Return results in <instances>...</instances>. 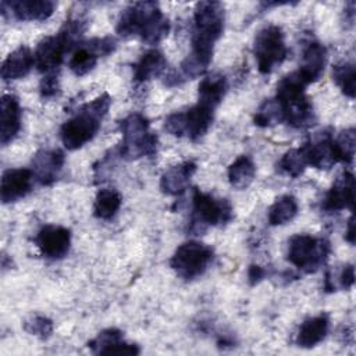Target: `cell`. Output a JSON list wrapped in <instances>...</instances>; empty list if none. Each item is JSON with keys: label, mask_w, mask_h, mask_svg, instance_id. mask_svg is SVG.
<instances>
[{"label": "cell", "mask_w": 356, "mask_h": 356, "mask_svg": "<svg viewBox=\"0 0 356 356\" xmlns=\"http://www.w3.org/2000/svg\"><path fill=\"white\" fill-rule=\"evenodd\" d=\"M196 172V164L193 161H184L165 170L160 178V189L165 195L178 196L182 195L193 174Z\"/></svg>", "instance_id": "ac0fdd59"}, {"label": "cell", "mask_w": 356, "mask_h": 356, "mask_svg": "<svg viewBox=\"0 0 356 356\" xmlns=\"http://www.w3.org/2000/svg\"><path fill=\"white\" fill-rule=\"evenodd\" d=\"M110 104L111 97L107 93L83 104L72 118L61 125L60 138L63 145L68 150H75L90 142L99 132Z\"/></svg>", "instance_id": "7a4b0ae2"}, {"label": "cell", "mask_w": 356, "mask_h": 356, "mask_svg": "<svg viewBox=\"0 0 356 356\" xmlns=\"http://www.w3.org/2000/svg\"><path fill=\"white\" fill-rule=\"evenodd\" d=\"M356 146V132L353 128L342 131L337 138H332V147L337 156V160L345 164L352 163L355 156Z\"/></svg>", "instance_id": "f546056e"}, {"label": "cell", "mask_w": 356, "mask_h": 356, "mask_svg": "<svg viewBox=\"0 0 356 356\" xmlns=\"http://www.w3.org/2000/svg\"><path fill=\"white\" fill-rule=\"evenodd\" d=\"M33 172L29 168H10L1 175L0 196L3 203H13L32 191Z\"/></svg>", "instance_id": "7c38bea8"}, {"label": "cell", "mask_w": 356, "mask_h": 356, "mask_svg": "<svg viewBox=\"0 0 356 356\" xmlns=\"http://www.w3.org/2000/svg\"><path fill=\"white\" fill-rule=\"evenodd\" d=\"M299 206L292 195H284L268 209V222L271 225H284L295 218Z\"/></svg>", "instance_id": "4316f807"}, {"label": "cell", "mask_w": 356, "mask_h": 356, "mask_svg": "<svg viewBox=\"0 0 356 356\" xmlns=\"http://www.w3.org/2000/svg\"><path fill=\"white\" fill-rule=\"evenodd\" d=\"M330 250L331 248L327 239L307 234H298L288 242L286 259L299 270L305 273H314L325 263Z\"/></svg>", "instance_id": "52a82bcc"}, {"label": "cell", "mask_w": 356, "mask_h": 356, "mask_svg": "<svg viewBox=\"0 0 356 356\" xmlns=\"http://www.w3.org/2000/svg\"><path fill=\"white\" fill-rule=\"evenodd\" d=\"M299 149L302 150L307 165L314 168L330 170L335 163H338L332 147V136L327 132L305 142Z\"/></svg>", "instance_id": "4fadbf2b"}, {"label": "cell", "mask_w": 356, "mask_h": 356, "mask_svg": "<svg viewBox=\"0 0 356 356\" xmlns=\"http://www.w3.org/2000/svg\"><path fill=\"white\" fill-rule=\"evenodd\" d=\"M323 209L325 211H341L343 209H355V178L349 171L342 172L327 192Z\"/></svg>", "instance_id": "5bb4252c"}, {"label": "cell", "mask_w": 356, "mask_h": 356, "mask_svg": "<svg viewBox=\"0 0 356 356\" xmlns=\"http://www.w3.org/2000/svg\"><path fill=\"white\" fill-rule=\"evenodd\" d=\"M24 328L28 334L35 335L40 339H46L53 332V321L44 316H33L28 321H25Z\"/></svg>", "instance_id": "d6a6232c"}, {"label": "cell", "mask_w": 356, "mask_h": 356, "mask_svg": "<svg viewBox=\"0 0 356 356\" xmlns=\"http://www.w3.org/2000/svg\"><path fill=\"white\" fill-rule=\"evenodd\" d=\"M264 277H266V270H264V268H261L260 266H257V264H252V266L249 267L248 278H249V282H250L252 285H254V284L260 282Z\"/></svg>", "instance_id": "8d00e7d4"}, {"label": "cell", "mask_w": 356, "mask_h": 356, "mask_svg": "<svg viewBox=\"0 0 356 356\" xmlns=\"http://www.w3.org/2000/svg\"><path fill=\"white\" fill-rule=\"evenodd\" d=\"M35 65V57L26 46L15 49L7 56L1 64V78L4 81H13L24 78Z\"/></svg>", "instance_id": "ffe728a7"}, {"label": "cell", "mask_w": 356, "mask_h": 356, "mask_svg": "<svg viewBox=\"0 0 356 356\" xmlns=\"http://www.w3.org/2000/svg\"><path fill=\"white\" fill-rule=\"evenodd\" d=\"M278 167L286 175L298 178L300 174H303L307 163L300 149H291L281 157V160L278 161Z\"/></svg>", "instance_id": "1f68e13d"}, {"label": "cell", "mask_w": 356, "mask_h": 356, "mask_svg": "<svg viewBox=\"0 0 356 356\" xmlns=\"http://www.w3.org/2000/svg\"><path fill=\"white\" fill-rule=\"evenodd\" d=\"M325 58H327V50L321 43L318 42L307 43L306 49L303 50V63L296 71L306 85L320 79V76L324 72Z\"/></svg>", "instance_id": "d6986e66"}, {"label": "cell", "mask_w": 356, "mask_h": 356, "mask_svg": "<svg viewBox=\"0 0 356 356\" xmlns=\"http://www.w3.org/2000/svg\"><path fill=\"white\" fill-rule=\"evenodd\" d=\"M35 242L44 257L58 260L67 256L70 250L71 234L60 225H44L39 229Z\"/></svg>", "instance_id": "30bf717a"}, {"label": "cell", "mask_w": 356, "mask_h": 356, "mask_svg": "<svg viewBox=\"0 0 356 356\" xmlns=\"http://www.w3.org/2000/svg\"><path fill=\"white\" fill-rule=\"evenodd\" d=\"M227 92V79L221 74L204 76L199 83V102L203 106L216 108Z\"/></svg>", "instance_id": "cb8c5ba5"}, {"label": "cell", "mask_w": 356, "mask_h": 356, "mask_svg": "<svg viewBox=\"0 0 356 356\" xmlns=\"http://www.w3.org/2000/svg\"><path fill=\"white\" fill-rule=\"evenodd\" d=\"M56 4L50 0H3L1 13H10L18 21H44L54 13Z\"/></svg>", "instance_id": "8fae6325"}, {"label": "cell", "mask_w": 356, "mask_h": 356, "mask_svg": "<svg viewBox=\"0 0 356 356\" xmlns=\"http://www.w3.org/2000/svg\"><path fill=\"white\" fill-rule=\"evenodd\" d=\"M122 142L120 156L135 160L143 156H153L157 152V136L149 131V121L140 113H132L120 121Z\"/></svg>", "instance_id": "5b68a950"}, {"label": "cell", "mask_w": 356, "mask_h": 356, "mask_svg": "<svg viewBox=\"0 0 356 356\" xmlns=\"http://www.w3.org/2000/svg\"><path fill=\"white\" fill-rule=\"evenodd\" d=\"M121 203L122 197L115 189H100L93 202V214L100 220H110L117 214Z\"/></svg>", "instance_id": "484cf974"}, {"label": "cell", "mask_w": 356, "mask_h": 356, "mask_svg": "<svg viewBox=\"0 0 356 356\" xmlns=\"http://www.w3.org/2000/svg\"><path fill=\"white\" fill-rule=\"evenodd\" d=\"M164 129L174 135V136H184L185 135V115L181 111L170 114L164 121Z\"/></svg>", "instance_id": "e575fe53"}, {"label": "cell", "mask_w": 356, "mask_h": 356, "mask_svg": "<svg viewBox=\"0 0 356 356\" xmlns=\"http://www.w3.org/2000/svg\"><path fill=\"white\" fill-rule=\"evenodd\" d=\"M338 277H339L338 281H339L341 288H343V289L352 288L355 284V267L352 264H346Z\"/></svg>", "instance_id": "d590c367"}, {"label": "cell", "mask_w": 356, "mask_h": 356, "mask_svg": "<svg viewBox=\"0 0 356 356\" xmlns=\"http://www.w3.org/2000/svg\"><path fill=\"white\" fill-rule=\"evenodd\" d=\"M185 115V135L192 139H200L210 128L214 117V110L200 103L195 104L184 113Z\"/></svg>", "instance_id": "44dd1931"}, {"label": "cell", "mask_w": 356, "mask_h": 356, "mask_svg": "<svg viewBox=\"0 0 356 356\" xmlns=\"http://www.w3.org/2000/svg\"><path fill=\"white\" fill-rule=\"evenodd\" d=\"M97 58H99V56L86 43H82L72 53L68 65H70V70L76 76H82L95 68Z\"/></svg>", "instance_id": "83f0119b"}, {"label": "cell", "mask_w": 356, "mask_h": 356, "mask_svg": "<svg viewBox=\"0 0 356 356\" xmlns=\"http://www.w3.org/2000/svg\"><path fill=\"white\" fill-rule=\"evenodd\" d=\"M330 320L327 314H318L305 320L299 328L296 343L300 348H313L320 343L328 332Z\"/></svg>", "instance_id": "7402d4cb"}, {"label": "cell", "mask_w": 356, "mask_h": 356, "mask_svg": "<svg viewBox=\"0 0 356 356\" xmlns=\"http://www.w3.org/2000/svg\"><path fill=\"white\" fill-rule=\"evenodd\" d=\"M256 174V167L249 156H239L228 167V181L235 189H246Z\"/></svg>", "instance_id": "d4e9b609"}, {"label": "cell", "mask_w": 356, "mask_h": 356, "mask_svg": "<svg viewBox=\"0 0 356 356\" xmlns=\"http://www.w3.org/2000/svg\"><path fill=\"white\" fill-rule=\"evenodd\" d=\"M332 79L345 96H348L350 99L355 97L356 71H355V65L352 63L345 61V63L335 64L332 67Z\"/></svg>", "instance_id": "f1b7e54d"}, {"label": "cell", "mask_w": 356, "mask_h": 356, "mask_svg": "<svg viewBox=\"0 0 356 356\" xmlns=\"http://www.w3.org/2000/svg\"><path fill=\"white\" fill-rule=\"evenodd\" d=\"M257 70L267 75L274 71L288 56L282 29L278 25H268L259 31L253 44Z\"/></svg>", "instance_id": "9c48e42d"}, {"label": "cell", "mask_w": 356, "mask_h": 356, "mask_svg": "<svg viewBox=\"0 0 356 356\" xmlns=\"http://www.w3.org/2000/svg\"><path fill=\"white\" fill-rule=\"evenodd\" d=\"M88 348L99 355H138L139 348L124 341L122 332L117 328H107L88 342Z\"/></svg>", "instance_id": "9a60e30c"}, {"label": "cell", "mask_w": 356, "mask_h": 356, "mask_svg": "<svg viewBox=\"0 0 356 356\" xmlns=\"http://www.w3.org/2000/svg\"><path fill=\"white\" fill-rule=\"evenodd\" d=\"M21 106L15 96L4 95L0 100V142L10 143L21 129Z\"/></svg>", "instance_id": "2e32d148"}, {"label": "cell", "mask_w": 356, "mask_h": 356, "mask_svg": "<svg viewBox=\"0 0 356 356\" xmlns=\"http://www.w3.org/2000/svg\"><path fill=\"white\" fill-rule=\"evenodd\" d=\"M193 211L189 222V232L192 235H202L210 225H222L232 220L234 209L225 199H216L214 196L193 191Z\"/></svg>", "instance_id": "8992f818"}, {"label": "cell", "mask_w": 356, "mask_h": 356, "mask_svg": "<svg viewBox=\"0 0 356 356\" xmlns=\"http://www.w3.org/2000/svg\"><path fill=\"white\" fill-rule=\"evenodd\" d=\"M64 165V154L60 150H40L32 160L33 177L42 185L53 184Z\"/></svg>", "instance_id": "e0dca14e"}, {"label": "cell", "mask_w": 356, "mask_h": 356, "mask_svg": "<svg viewBox=\"0 0 356 356\" xmlns=\"http://www.w3.org/2000/svg\"><path fill=\"white\" fill-rule=\"evenodd\" d=\"M167 68V60L161 51L152 49L142 54L138 63L134 65V79L136 82H145L154 76H160Z\"/></svg>", "instance_id": "603a6c76"}, {"label": "cell", "mask_w": 356, "mask_h": 356, "mask_svg": "<svg viewBox=\"0 0 356 356\" xmlns=\"http://www.w3.org/2000/svg\"><path fill=\"white\" fill-rule=\"evenodd\" d=\"M224 31V7L218 1H199L193 13L192 54L211 63L214 43Z\"/></svg>", "instance_id": "3957f363"}, {"label": "cell", "mask_w": 356, "mask_h": 356, "mask_svg": "<svg viewBox=\"0 0 356 356\" xmlns=\"http://www.w3.org/2000/svg\"><path fill=\"white\" fill-rule=\"evenodd\" d=\"M39 92L43 99H51L60 93V85L56 72H49L42 78Z\"/></svg>", "instance_id": "836d02e7"}, {"label": "cell", "mask_w": 356, "mask_h": 356, "mask_svg": "<svg viewBox=\"0 0 356 356\" xmlns=\"http://www.w3.org/2000/svg\"><path fill=\"white\" fill-rule=\"evenodd\" d=\"M345 239L353 245L355 243V217L352 216L348 221V228H346V234H345Z\"/></svg>", "instance_id": "74e56055"}, {"label": "cell", "mask_w": 356, "mask_h": 356, "mask_svg": "<svg viewBox=\"0 0 356 356\" xmlns=\"http://www.w3.org/2000/svg\"><path fill=\"white\" fill-rule=\"evenodd\" d=\"M254 125L257 127H270L273 124H280L284 121L282 111L275 99H267L263 102V104L259 107V110L254 114Z\"/></svg>", "instance_id": "4dcf8cb0"}, {"label": "cell", "mask_w": 356, "mask_h": 356, "mask_svg": "<svg viewBox=\"0 0 356 356\" xmlns=\"http://www.w3.org/2000/svg\"><path fill=\"white\" fill-rule=\"evenodd\" d=\"M213 257L214 252L210 246L197 241H189L177 248L170 266L179 278L191 281L200 277L209 268Z\"/></svg>", "instance_id": "ba28073f"}, {"label": "cell", "mask_w": 356, "mask_h": 356, "mask_svg": "<svg viewBox=\"0 0 356 356\" xmlns=\"http://www.w3.org/2000/svg\"><path fill=\"white\" fill-rule=\"evenodd\" d=\"M306 86L296 71L285 75L277 85L275 100L281 107L282 118L293 128H307L316 118L313 106L305 95Z\"/></svg>", "instance_id": "277c9868"}, {"label": "cell", "mask_w": 356, "mask_h": 356, "mask_svg": "<svg viewBox=\"0 0 356 356\" xmlns=\"http://www.w3.org/2000/svg\"><path fill=\"white\" fill-rule=\"evenodd\" d=\"M115 31L122 38L139 36L149 44H157L168 35L170 22L157 3L138 1L120 14Z\"/></svg>", "instance_id": "6da1fadb"}]
</instances>
